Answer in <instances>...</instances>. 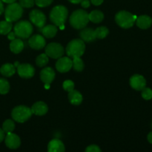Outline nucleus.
Listing matches in <instances>:
<instances>
[{
  "label": "nucleus",
  "instance_id": "obj_22",
  "mask_svg": "<svg viewBox=\"0 0 152 152\" xmlns=\"http://www.w3.org/2000/svg\"><path fill=\"white\" fill-rule=\"evenodd\" d=\"M42 33L43 36L47 38H53L57 33V28L56 25H48L42 28Z\"/></svg>",
  "mask_w": 152,
  "mask_h": 152
},
{
  "label": "nucleus",
  "instance_id": "obj_20",
  "mask_svg": "<svg viewBox=\"0 0 152 152\" xmlns=\"http://www.w3.org/2000/svg\"><path fill=\"white\" fill-rule=\"evenodd\" d=\"M68 99L72 105H79L83 102V96L78 91L73 90L68 92Z\"/></svg>",
  "mask_w": 152,
  "mask_h": 152
},
{
  "label": "nucleus",
  "instance_id": "obj_7",
  "mask_svg": "<svg viewBox=\"0 0 152 152\" xmlns=\"http://www.w3.org/2000/svg\"><path fill=\"white\" fill-rule=\"evenodd\" d=\"M14 33L16 37L21 39H27L32 34L33 26L28 21L23 20L17 22L14 26Z\"/></svg>",
  "mask_w": 152,
  "mask_h": 152
},
{
  "label": "nucleus",
  "instance_id": "obj_45",
  "mask_svg": "<svg viewBox=\"0 0 152 152\" xmlns=\"http://www.w3.org/2000/svg\"><path fill=\"white\" fill-rule=\"evenodd\" d=\"M151 127H152V123H151Z\"/></svg>",
  "mask_w": 152,
  "mask_h": 152
},
{
  "label": "nucleus",
  "instance_id": "obj_26",
  "mask_svg": "<svg viewBox=\"0 0 152 152\" xmlns=\"http://www.w3.org/2000/svg\"><path fill=\"white\" fill-rule=\"evenodd\" d=\"M95 35H96V39H104L108 36L109 34V31L108 28L105 26H101L94 30Z\"/></svg>",
  "mask_w": 152,
  "mask_h": 152
},
{
  "label": "nucleus",
  "instance_id": "obj_18",
  "mask_svg": "<svg viewBox=\"0 0 152 152\" xmlns=\"http://www.w3.org/2000/svg\"><path fill=\"white\" fill-rule=\"evenodd\" d=\"M80 35L81 39L86 42H91L94 41L96 39L94 30H93L92 28H83Z\"/></svg>",
  "mask_w": 152,
  "mask_h": 152
},
{
  "label": "nucleus",
  "instance_id": "obj_3",
  "mask_svg": "<svg viewBox=\"0 0 152 152\" xmlns=\"http://www.w3.org/2000/svg\"><path fill=\"white\" fill-rule=\"evenodd\" d=\"M85 50H86V45L84 41L80 39H76L71 40L68 43L65 51L69 57L75 58L83 56Z\"/></svg>",
  "mask_w": 152,
  "mask_h": 152
},
{
  "label": "nucleus",
  "instance_id": "obj_6",
  "mask_svg": "<svg viewBox=\"0 0 152 152\" xmlns=\"http://www.w3.org/2000/svg\"><path fill=\"white\" fill-rule=\"evenodd\" d=\"M31 109L25 105H19L13 109L11 113L12 118L18 123H23L31 118L32 115Z\"/></svg>",
  "mask_w": 152,
  "mask_h": 152
},
{
  "label": "nucleus",
  "instance_id": "obj_44",
  "mask_svg": "<svg viewBox=\"0 0 152 152\" xmlns=\"http://www.w3.org/2000/svg\"><path fill=\"white\" fill-rule=\"evenodd\" d=\"M19 65V62H15V63H14V66L16 67V68H17V66H18V65Z\"/></svg>",
  "mask_w": 152,
  "mask_h": 152
},
{
  "label": "nucleus",
  "instance_id": "obj_10",
  "mask_svg": "<svg viewBox=\"0 0 152 152\" xmlns=\"http://www.w3.org/2000/svg\"><path fill=\"white\" fill-rule=\"evenodd\" d=\"M17 72L19 77L24 79H30L34 77L35 70L30 64H21L17 66Z\"/></svg>",
  "mask_w": 152,
  "mask_h": 152
},
{
  "label": "nucleus",
  "instance_id": "obj_42",
  "mask_svg": "<svg viewBox=\"0 0 152 152\" xmlns=\"http://www.w3.org/2000/svg\"><path fill=\"white\" fill-rule=\"evenodd\" d=\"M70 2L73 3V4H80L82 1V0H68Z\"/></svg>",
  "mask_w": 152,
  "mask_h": 152
},
{
  "label": "nucleus",
  "instance_id": "obj_31",
  "mask_svg": "<svg viewBox=\"0 0 152 152\" xmlns=\"http://www.w3.org/2000/svg\"><path fill=\"white\" fill-rule=\"evenodd\" d=\"M142 96L145 100H149L152 99V90L149 88H144L142 90Z\"/></svg>",
  "mask_w": 152,
  "mask_h": 152
},
{
  "label": "nucleus",
  "instance_id": "obj_1",
  "mask_svg": "<svg viewBox=\"0 0 152 152\" xmlns=\"http://www.w3.org/2000/svg\"><path fill=\"white\" fill-rule=\"evenodd\" d=\"M68 16V9L62 5L53 7L50 13V19L56 26L61 30L65 29V23Z\"/></svg>",
  "mask_w": 152,
  "mask_h": 152
},
{
  "label": "nucleus",
  "instance_id": "obj_14",
  "mask_svg": "<svg viewBox=\"0 0 152 152\" xmlns=\"http://www.w3.org/2000/svg\"><path fill=\"white\" fill-rule=\"evenodd\" d=\"M55 72L50 67L43 68L40 72V79L45 83V85H49L54 80Z\"/></svg>",
  "mask_w": 152,
  "mask_h": 152
},
{
  "label": "nucleus",
  "instance_id": "obj_38",
  "mask_svg": "<svg viewBox=\"0 0 152 152\" xmlns=\"http://www.w3.org/2000/svg\"><path fill=\"white\" fill-rule=\"evenodd\" d=\"M92 2V4H94V5L98 6V5H100L102 2H103L104 0H91Z\"/></svg>",
  "mask_w": 152,
  "mask_h": 152
},
{
  "label": "nucleus",
  "instance_id": "obj_37",
  "mask_svg": "<svg viewBox=\"0 0 152 152\" xmlns=\"http://www.w3.org/2000/svg\"><path fill=\"white\" fill-rule=\"evenodd\" d=\"M7 38L8 39H10V41L13 40L14 39H16V34L14 32H10L8 33V35H7Z\"/></svg>",
  "mask_w": 152,
  "mask_h": 152
},
{
  "label": "nucleus",
  "instance_id": "obj_21",
  "mask_svg": "<svg viewBox=\"0 0 152 152\" xmlns=\"http://www.w3.org/2000/svg\"><path fill=\"white\" fill-rule=\"evenodd\" d=\"M15 72H16V67L14 66V65H12L10 63L4 64L0 68V73L4 77H12L15 74Z\"/></svg>",
  "mask_w": 152,
  "mask_h": 152
},
{
  "label": "nucleus",
  "instance_id": "obj_41",
  "mask_svg": "<svg viewBox=\"0 0 152 152\" xmlns=\"http://www.w3.org/2000/svg\"><path fill=\"white\" fill-rule=\"evenodd\" d=\"M148 141L150 142V143L152 144V132H150L148 134Z\"/></svg>",
  "mask_w": 152,
  "mask_h": 152
},
{
  "label": "nucleus",
  "instance_id": "obj_35",
  "mask_svg": "<svg viewBox=\"0 0 152 152\" xmlns=\"http://www.w3.org/2000/svg\"><path fill=\"white\" fill-rule=\"evenodd\" d=\"M86 152H100L101 149L96 145H91L86 149Z\"/></svg>",
  "mask_w": 152,
  "mask_h": 152
},
{
  "label": "nucleus",
  "instance_id": "obj_40",
  "mask_svg": "<svg viewBox=\"0 0 152 152\" xmlns=\"http://www.w3.org/2000/svg\"><path fill=\"white\" fill-rule=\"evenodd\" d=\"M4 12V6H3L2 4V1L0 0V15Z\"/></svg>",
  "mask_w": 152,
  "mask_h": 152
},
{
  "label": "nucleus",
  "instance_id": "obj_27",
  "mask_svg": "<svg viewBox=\"0 0 152 152\" xmlns=\"http://www.w3.org/2000/svg\"><path fill=\"white\" fill-rule=\"evenodd\" d=\"M84 62H83V59L80 57H75L73 58L72 60V67L75 71H83L84 69Z\"/></svg>",
  "mask_w": 152,
  "mask_h": 152
},
{
  "label": "nucleus",
  "instance_id": "obj_24",
  "mask_svg": "<svg viewBox=\"0 0 152 152\" xmlns=\"http://www.w3.org/2000/svg\"><path fill=\"white\" fill-rule=\"evenodd\" d=\"M89 21L94 23H99L104 19V14L100 10H93L88 14Z\"/></svg>",
  "mask_w": 152,
  "mask_h": 152
},
{
  "label": "nucleus",
  "instance_id": "obj_29",
  "mask_svg": "<svg viewBox=\"0 0 152 152\" xmlns=\"http://www.w3.org/2000/svg\"><path fill=\"white\" fill-rule=\"evenodd\" d=\"M36 63L37 66L39 67H44L48 63V56L46 53H42L39 55L36 59Z\"/></svg>",
  "mask_w": 152,
  "mask_h": 152
},
{
  "label": "nucleus",
  "instance_id": "obj_36",
  "mask_svg": "<svg viewBox=\"0 0 152 152\" xmlns=\"http://www.w3.org/2000/svg\"><path fill=\"white\" fill-rule=\"evenodd\" d=\"M82 7H84V8H87L90 6V1L89 0H82V1L80 2Z\"/></svg>",
  "mask_w": 152,
  "mask_h": 152
},
{
  "label": "nucleus",
  "instance_id": "obj_2",
  "mask_svg": "<svg viewBox=\"0 0 152 152\" xmlns=\"http://www.w3.org/2000/svg\"><path fill=\"white\" fill-rule=\"evenodd\" d=\"M89 22L88 13L84 10H77L70 16V24L77 30L86 28Z\"/></svg>",
  "mask_w": 152,
  "mask_h": 152
},
{
  "label": "nucleus",
  "instance_id": "obj_23",
  "mask_svg": "<svg viewBox=\"0 0 152 152\" xmlns=\"http://www.w3.org/2000/svg\"><path fill=\"white\" fill-rule=\"evenodd\" d=\"M24 48V42L20 39H14L10 44V49L13 53H19Z\"/></svg>",
  "mask_w": 152,
  "mask_h": 152
},
{
  "label": "nucleus",
  "instance_id": "obj_34",
  "mask_svg": "<svg viewBox=\"0 0 152 152\" xmlns=\"http://www.w3.org/2000/svg\"><path fill=\"white\" fill-rule=\"evenodd\" d=\"M19 4L22 7L29 8V7H33L34 5V0H19Z\"/></svg>",
  "mask_w": 152,
  "mask_h": 152
},
{
  "label": "nucleus",
  "instance_id": "obj_17",
  "mask_svg": "<svg viewBox=\"0 0 152 152\" xmlns=\"http://www.w3.org/2000/svg\"><path fill=\"white\" fill-rule=\"evenodd\" d=\"M65 145L63 142L58 139L52 140L50 141L48 145V152H62L65 151Z\"/></svg>",
  "mask_w": 152,
  "mask_h": 152
},
{
  "label": "nucleus",
  "instance_id": "obj_33",
  "mask_svg": "<svg viewBox=\"0 0 152 152\" xmlns=\"http://www.w3.org/2000/svg\"><path fill=\"white\" fill-rule=\"evenodd\" d=\"M53 0H34V2L37 6L40 7H45L50 5Z\"/></svg>",
  "mask_w": 152,
  "mask_h": 152
},
{
  "label": "nucleus",
  "instance_id": "obj_39",
  "mask_svg": "<svg viewBox=\"0 0 152 152\" xmlns=\"http://www.w3.org/2000/svg\"><path fill=\"white\" fill-rule=\"evenodd\" d=\"M4 139V132L1 129H0V142Z\"/></svg>",
  "mask_w": 152,
  "mask_h": 152
},
{
  "label": "nucleus",
  "instance_id": "obj_9",
  "mask_svg": "<svg viewBox=\"0 0 152 152\" xmlns=\"http://www.w3.org/2000/svg\"><path fill=\"white\" fill-rule=\"evenodd\" d=\"M30 20L37 28H42L45 26L46 22V16L41 10L34 9L31 10L29 14Z\"/></svg>",
  "mask_w": 152,
  "mask_h": 152
},
{
  "label": "nucleus",
  "instance_id": "obj_8",
  "mask_svg": "<svg viewBox=\"0 0 152 152\" xmlns=\"http://www.w3.org/2000/svg\"><path fill=\"white\" fill-rule=\"evenodd\" d=\"M64 48L60 44L52 42L48 45L45 48V53L48 56L53 59H59L64 54Z\"/></svg>",
  "mask_w": 152,
  "mask_h": 152
},
{
  "label": "nucleus",
  "instance_id": "obj_30",
  "mask_svg": "<svg viewBox=\"0 0 152 152\" xmlns=\"http://www.w3.org/2000/svg\"><path fill=\"white\" fill-rule=\"evenodd\" d=\"M10 90V84L5 79L0 78V94H6Z\"/></svg>",
  "mask_w": 152,
  "mask_h": 152
},
{
  "label": "nucleus",
  "instance_id": "obj_32",
  "mask_svg": "<svg viewBox=\"0 0 152 152\" xmlns=\"http://www.w3.org/2000/svg\"><path fill=\"white\" fill-rule=\"evenodd\" d=\"M62 86H63V88L68 92L71 91L74 89V83L71 80H65L63 83Z\"/></svg>",
  "mask_w": 152,
  "mask_h": 152
},
{
  "label": "nucleus",
  "instance_id": "obj_13",
  "mask_svg": "<svg viewBox=\"0 0 152 152\" xmlns=\"http://www.w3.org/2000/svg\"><path fill=\"white\" fill-rule=\"evenodd\" d=\"M28 44L31 48L35 49V50H40L45 46L46 42L42 36L37 34V35L33 36L29 39Z\"/></svg>",
  "mask_w": 152,
  "mask_h": 152
},
{
  "label": "nucleus",
  "instance_id": "obj_12",
  "mask_svg": "<svg viewBox=\"0 0 152 152\" xmlns=\"http://www.w3.org/2000/svg\"><path fill=\"white\" fill-rule=\"evenodd\" d=\"M130 85L136 91H142L146 86V80L140 74H134L130 78Z\"/></svg>",
  "mask_w": 152,
  "mask_h": 152
},
{
  "label": "nucleus",
  "instance_id": "obj_43",
  "mask_svg": "<svg viewBox=\"0 0 152 152\" xmlns=\"http://www.w3.org/2000/svg\"><path fill=\"white\" fill-rule=\"evenodd\" d=\"M4 2L7 3V4H10V3H13L16 1V0H1Z\"/></svg>",
  "mask_w": 152,
  "mask_h": 152
},
{
  "label": "nucleus",
  "instance_id": "obj_25",
  "mask_svg": "<svg viewBox=\"0 0 152 152\" xmlns=\"http://www.w3.org/2000/svg\"><path fill=\"white\" fill-rule=\"evenodd\" d=\"M12 27H13L12 23L8 21L5 20L0 22V34L2 35L8 34V33L11 31Z\"/></svg>",
  "mask_w": 152,
  "mask_h": 152
},
{
  "label": "nucleus",
  "instance_id": "obj_4",
  "mask_svg": "<svg viewBox=\"0 0 152 152\" xmlns=\"http://www.w3.org/2000/svg\"><path fill=\"white\" fill-rule=\"evenodd\" d=\"M137 16L126 10L118 12L115 16V21L117 25L123 28H130L134 25Z\"/></svg>",
  "mask_w": 152,
  "mask_h": 152
},
{
  "label": "nucleus",
  "instance_id": "obj_15",
  "mask_svg": "<svg viewBox=\"0 0 152 152\" xmlns=\"http://www.w3.org/2000/svg\"><path fill=\"white\" fill-rule=\"evenodd\" d=\"M4 141H5V145L11 149H16L20 146V138L19 137V136L13 134L12 132L7 134Z\"/></svg>",
  "mask_w": 152,
  "mask_h": 152
},
{
  "label": "nucleus",
  "instance_id": "obj_11",
  "mask_svg": "<svg viewBox=\"0 0 152 152\" xmlns=\"http://www.w3.org/2000/svg\"><path fill=\"white\" fill-rule=\"evenodd\" d=\"M72 68V59L68 56L59 58L56 63V68L60 73H66Z\"/></svg>",
  "mask_w": 152,
  "mask_h": 152
},
{
  "label": "nucleus",
  "instance_id": "obj_5",
  "mask_svg": "<svg viewBox=\"0 0 152 152\" xmlns=\"http://www.w3.org/2000/svg\"><path fill=\"white\" fill-rule=\"evenodd\" d=\"M23 10L22 7L19 4L16 2L10 3L4 10V16H5V20L8 21L10 22H16L19 20L22 16Z\"/></svg>",
  "mask_w": 152,
  "mask_h": 152
},
{
  "label": "nucleus",
  "instance_id": "obj_16",
  "mask_svg": "<svg viewBox=\"0 0 152 152\" xmlns=\"http://www.w3.org/2000/svg\"><path fill=\"white\" fill-rule=\"evenodd\" d=\"M32 114H34L37 116L45 115L48 111V108L46 103L44 102H37L34 103L31 107Z\"/></svg>",
  "mask_w": 152,
  "mask_h": 152
},
{
  "label": "nucleus",
  "instance_id": "obj_28",
  "mask_svg": "<svg viewBox=\"0 0 152 152\" xmlns=\"http://www.w3.org/2000/svg\"><path fill=\"white\" fill-rule=\"evenodd\" d=\"M15 129V124L13 120H7L4 122L2 125V130L4 131V133L8 134L13 132Z\"/></svg>",
  "mask_w": 152,
  "mask_h": 152
},
{
  "label": "nucleus",
  "instance_id": "obj_19",
  "mask_svg": "<svg viewBox=\"0 0 152 152\" xmlns=\"http://www.w3.org/2000/svg\"><path fill=\"white\" fill-rule=\"evenodd\" d=\"M136 24L141 29H148L152 25V19L147 15H141L137 17Z\"/></svg>",
  "mask_w": 152,
  "mask_h": 152
}]
</instances>
